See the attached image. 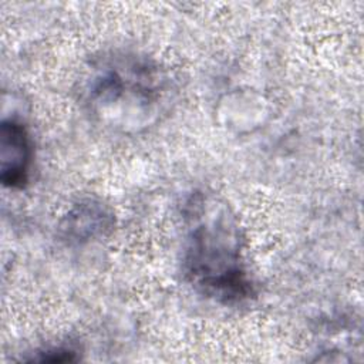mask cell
Wrapping results in <instances>:
<instances>
[{"label":"cell","instance_id":"cell-1","mask_svg":"<svg viewBox=\"0 0 364 364\" xmlns=\"http://www.w3.org/2000/svg\"><path fill=\"white\" fill-rule=\"evenodd\" d=\"M173 92V81L159 63L131 51L95 57L80 82V100L87 114L121 134L155 125L166 114Z\"/></svg>","mask_w":364,"mask_h":364},{"label":"cell","instance_id":"cell-2","mask_svg":"<svg viewBox=\"0 0 364 364\" xmlns=\"http://www.w3.org/2000/svg\"><path fill=\"white\" fill-rule=\"evenodd\" d=\"M182 269L196 291L219 303L255 294L243 257V236L230 206L215 193L195 192L185 203Z\"/></svg>","mask_w":364,"mask_h":364},{"label":"cell","instance_id":"cell-3","mask_svg":"<svg viewBox=\"0 0 364 364\" xmlns=\"http://www.w3.org/2000/svg\"><path fill=\"white\" fill-rule=\"evenodd\" d=\"M33 159L30 135L16 118L3 119L0 125V179L10 189L24 188L28 182Z\"/></svg>","mask_w":364,"mask_h":364},{"label":"cell","instance_id":"cell-4","mask_svg":"<svg viewBox=\"0 0 364 364\" xmlns=\"http://www.w3.org/2000/svg\"><path fill=\"white\" fill-rule=\"evenodd\" d=\"M114 226V213L100 199H80L61 222L63 237L74 243H85L105 236Z\"/></svg>","mask_w":364,"mask_h":364},{"label":"cell","instance_id":"cell-5","mask_svg":"<svg viewBox=\"0 0 364 364\" xmlns=\"http://www.w3.org/2000/svg\"><path fill=\"white\" fill-rule=\"evenodd\" d=\"M38 355L33 357L31 361H51V363H63V361H74L75 360V353L67 348H50L41 353H37Z\"/></svg>","mask_w":364,"mask_h":364}]
</instances>
